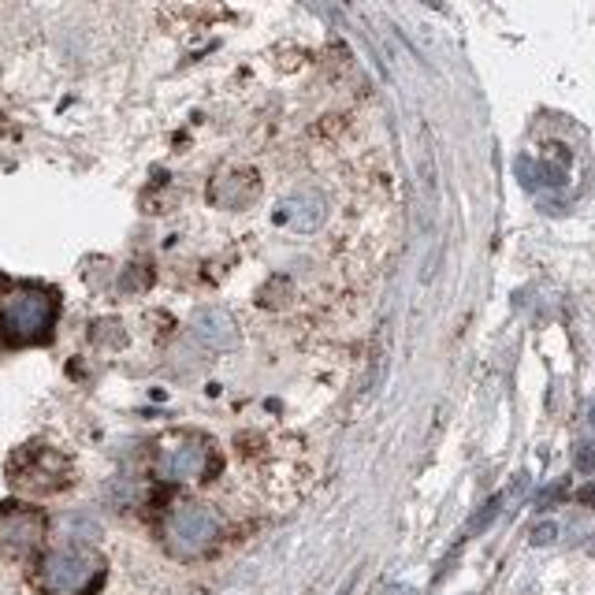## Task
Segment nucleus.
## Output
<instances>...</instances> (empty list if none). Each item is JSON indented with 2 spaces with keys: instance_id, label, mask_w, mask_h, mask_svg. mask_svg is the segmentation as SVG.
<instances>
[{
  "instance_id": "1",
  "label": "nucleus",
  "mask_w": 595,
  "mask_h": 595,
  "mask_svg": "<svg viewBox=\"0 0 595 595\" xmlns=\"http://www.w3.org/2000/svg\"><path fill=\"white\" fill-rule=\"evenodd\" d=\"M101 577H105V562L87 547H64V551L42 554L34 570V584L42 595H90Z\"/></svg>"
},
{
  "instance_id": "2",
  "label": "nucleus",
  "mask_w": 595,
  "mask_h": 595,
  "mask_svg": "<svg viewBox=\"0 0 595 595\" xmlns=\"http://www.w3.org/2000/svg\"><path fill=\"white\" fill-rule=\"evenodd\" d=\"M56 320V298L42 287H23L15 295H8L4 309H0V328L4 339L15 346H31L49 339Z\"/></svg>"
},
{
  "instance_id": "3",
  "label": "nucleus",
  "mask_w": 595,
  "mask_h": 595,
  "mask_svg": "<svg viewBox=\"0 0 595 595\" xmlns=\"http://www.w3.org/2000/svg\"><path fill=\"white\" fill-rule=\"evenodd\" d=\"M160 533H164V547L175 559H197L220 540V517L205 503H179L168 510Z\"/></svg>"
},
{
  "instance_id": "4",
  "label": "nucleus",
  "mask_w": 595,
  "mask_h": 595,
  "mask_svg": "<svg viewBox=\"0 0 595 595\" xmlns=\"http://www.w3.org/2000/svg\"><path fill=\"white\" fill-rule=\"evenodd\" d=\"M216 458H213V443L202 436H172L157 447V477L168 484H194L213 473Z\"/></svg>"
},
{
  "instance_id": "5",
  "label": "nucleus",
  "mask_w": 595,
  "mask_h": 595,
  "mask_svg": "<svg viewBox=\"0 0 595 595\" xmlns=\"http://www.w3.org/2000/svg\"><path fill=\"white\" fill-rule=\"evenodd\" d=\"M45 533H49V522H45L42 510L26 506V503H4L0 506V551L12 554H31L42 547Z\"/></svg>"
},
{
  "instance_id": "6",
  "label": "nucleus",
  "mask_w": 595,
  "mask_h": 595,
  "mask_svg": "<svg viewBox=\"0 0 595 595\" xmlns=\"http://www.w3.org/2000/svg\"><path fill=\"white\" fill-rule=\"evenodd\" d=\"M12 480L23 491H56L68 480V461L56 450H26L23 461H15Z\"/></svg>"
},
{
  "instance_id": "7",
  "label": "nucleus",
  "mask_w": 595,
  "mask_h": 595,
  "mask_svg": "<svg viewBox=\"0 0 595 595\" xmlns=\"http://www.w3.org/2000/svg\"><path fill=\"white\" fill-rule=\"evenodd\" d=\"M324 216H328L324 197L313 194V191H301V194L283 197L279 209H276V224H279V228L298 231V234H309V231H317L320 224H324Z\"/></svg>"
},
{
  "instance_id": "8",
  "label": "nucleus",
  "mask_w": 595,
  "mask_h": 595,
  "mask_svg": "<svg viewBox=\"0 0 595 595\" xmlns=\"http://www.w3.org/2000/svg\"><path fill=\"white\" fill-rule=\"evenodd\" d=\"M194 335L205 346H213V351H234L239 346V328H234V320L224 309H202L194 317Z\"/></svg>"
},
{
  "instance_id": "9",
  "label": "nucleus",
  "mask_w": 595,
  "mask_h": 595,
  "mask_svg": "<svg viewBox=\"0 0 595 595\" xmlns=\"http://www.w3.org/2000/svg\"><path fill=\"white\" fill-rule=\"evenodd\" d=\"M253 194H258V179L250 172H224V175H216V183H213V202L228 205V209L250 205Z\"/></svg>"
},
{
  "instance_id": "10",
  "label": "nucleus",
  "mask_w": 595,
  "mask_h": 595,
  "mask_svg": "<svg viewBox=\"0 0 595 595\" xmlns=\"http://www.w3.org/2000/svg\"><path fill=\"white\" fill-rule=\"evenodd\" d=\"M499 510H503V495H495V499H488V506L480 510V514L473 517V522H469V536H477V533H484V528L495 522L499 517Z\"/></svg>"
},
{
  "instance_id": "11",
  "label": "nucleus",
  "mask_w": 595,
  "mask_h": 595,
  "mask_svg": "<svg viewBox=\"0 0 595 595\" xmlns=\"http://www.w3.org/2000/svg\"><path fill=\"white\" fill-rule=\"evenodd\" d=\"M554 540H559V525H554V522H543V525L533 528V543L536 547H547V543H554Z\"/></svg>"
},
{
  "instance_id": "12",
  "label": "nucleus",
  "mask_w": 595,
  "mask_h": 595,
  "mask_svg": "<svg viewBox=\"0 0 595 595\" xmlns=\"http://www.w3.org/2000/svg\"><path fill=\"white\" fill-rule=\"evenodd\" d=\"M577 469H584V473H592V469H595V443H588V447L577 450Z\"/></svg>"
},
{
  "instance_id": "13",
  "label": "nucleus",
  "mask_w": 595,
  "mask_h": 595,
  "mask_svg": "<svg viewBox=\"0 0 595 595\" xmlns=\"http://www.w3.org/2000/svg\"><path fill=\"white\" fill-rule=\"evenodd\" d=\"M577 499H581V503H584V506H595V484H588V488H581V495H577Z\"/></svg>"
},
{
  "instance_id": "14",
  "label": "nucleus",
  "mask_w": 595,
  "mask_h": 595,
  "mask_svg": "<svg viewBox=\"0 0 595 595\" xmlns=\"http://www.w3.org/2000/svg\"><path fill=\"white\" fill-rule=\"evenodd\" d=\"M424 4H428V8H439V0H424Z\"/></svg>"
},
{
  "instance_id": "15",
  "label": "nucleus",
  "mask_w": 595,
  "mask_h": 595,
  "mask_svg": "<svg viewBox=\"0 0 595 595\" xmlns=\"http://www.w3.org/2000/svg\"><path fill=\"white\" fill-rule=\"evenodd\" d=\"M592 424H595V410H592Z\"/></svg>"
}]
</instances>
